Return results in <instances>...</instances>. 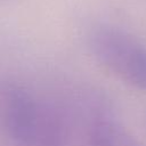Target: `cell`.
I'll return each instance as SVG.
<instances>
[{
	"mask_svg": "<svg viewBox=\"0 0 146 146\" xmlns=\"http://www.w3.org/2000/svg\"><path fill=\"white\" fill-rule=\"evenodd\" d=\"M89 146H137V144L116 121L98 117L89 130Z\"/></svg>",
	"mask_w": 146,
	"mask_h": 146,
	"instance_id": "3",
	"label": "cell"
},
{
	"mask_svg": "<svg viewBox=\"0 0 146 146\" xmlns=\"http://www.w3.org/2000/svg\"><path fill=\"white\" fill-rule=\"evenodd\" d=\"M89 46L99 63L125 83L146 90V47L132 35L99 26L89 35Z\"/></svg>",
	"mask_w": 146,
	"mask_h": 146,
	"instance_id": "2",
	"label": "cell"
},
{
	"mask_svg": "<svg viewBox=\"0 0 146 146\" xmlns=\"http://www.w3.org/2000/svg\"><path fill=\"white\" fill-rule=\"evenodd\" d=\"M0 131L23 146H64L68 137L57 111L14 82L0 83Z\"/></svg>",
	"mask_w": 146,
	"mask_h": 146,
	"instance_id": "1",
	"label": "cell"
}]
</instances>
